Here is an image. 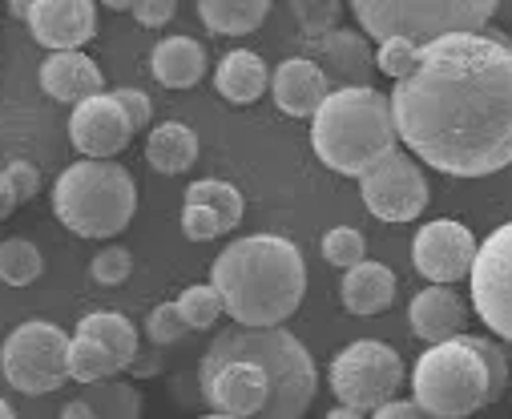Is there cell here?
I'll return each instance as SVG.
<instances>
[{
	"instance_id": "obj_1",
	"label": "cell",
	"mask_w": 512,
	"mask_h": 419,
	"mask_svg": "<svg viewBox=\"0 0 512 419\" xmlns=\"http://www.w3.org/2000/svg\"><path fill=\"white\" fill-rule=\"evenodd\" d=\"M400 142L440 174L488 178L512 166V45L496 33L432 41L396 85Z\"/></svg>"
},
{
	"instance_id": "obj_2",
	"label": "cell",
	"mask_w": 512,
	"mask_h": 419,
	"mask_svg": "<svg viewBox=\"0 0 512 419\" xmlns=\"http://www.w3.org/2000/svg\"><path fill=\"white\" fill-rule=\"evenodd\" d=\"M210 287L238 327H283L307 295V262L283 234H250L214 258Z\"/></svg>"
},
{
	"instance_id": "obj_3",
	"label": "cell",
	"mask_w": 512,
	"mask_h": 419,
	"mask_svg": "<svg viewBox=\"0 0 512 419\" xmlns=\"http://www.w3.org/2000/svg\"><path fill=\"white\" fill-rule=\"evenodd\" d=\"M396 142L400 133L392 117V97H383L371 85L335 89L311 121L315 158L343 178L371 174L383 158L396 154Z\"/></svg>"
},
{
	"instance_id": "obj_4",
	"label": "cell",
	"mask_w": 512,
	"mask_h": 419,
	"mask_svg": "<svg viewBox=\"0 0 512 419\" xmlns=\"http://www.w3.org/2000/svg\"><path fill=\"white\" fill-rule=\"evenodd\" d=\"M206 355L210 359H250L271 375L275 395H271V407L263 411V419H303V411L315 399V387H319L315 359L287 327H230L210 343Z\"/></svg>"
},
{
	"instance_id": "obj_5",
	"label": "cell",
	"mask_w": 512,
	"mask_h": 419,
	"mask_svg": "<svg viewBox=\"0 0 512 419\" xmlns=\"http://www.w3.org/2000/svg\"><path fill=\"white\" fill-rule=\"evenodd\" d=\"M138 186L117 162H73L53 186V214L65 230L105 242L134 222Z\"/></svg>"
},
{
	"instance_id": "obj_6",
	"label": "cell",
	"mask_w": 512,
	"mask_h": 419,
	"mask_svg": "<svg viewBox=\"0 0 512 419\" xmlns=\"http://www.w3.org/2000/svg\"><path fill=\"white\" fill-rule=\"evenodd\" d=\"M351 13L379 45L404 37L428 49L432 41L456 33H480L496 17V5L492 0H355Z\"/></svg>"
},
{
	"instance_id": "obj_7",
	"label": "cell",
	"mask_w": 512,
	"mask_h": 419,
	"mask_svg": "<svg viewBox=\"0 0 512 419\" xmlns=\"http://www.w3.org/2000/svg\"><path fill=\"white\" fill-rule=\"evenodd\" d=\"M416 403L436 419H464L488 403V367L464 339L436 343L416 359L412 371Z\"/></svg>"
},
{
	"instance_id": "obj_8",
	"label": "cell",
	"mask_w": 512,
	"mask_h": 419,
	"mask_svg": "<svg viewBox=\"0 0 512 419\" xmlns=\"http://www.w3.org/2000/svg\"><path fill=\"white\" fill-rule=\"evenodd\" d=\"M404 387V359L396 347L359 339L331 359V391L351 411H379Z\"/></svg>"
},
{
	"instance_id": "obj_9",
	"label": "cell",
	"mask_w": 512,
	"mask_h": 419,
	"mask_svg": "<svg viewBox=\"0 0 512 419\" xmlns=\"http://www.w3.org/2000/svg\"><path fill=\"white\" fill-rule=\"evenodd\" d=\"M69 343L57 323L29 319L0 347V371L21 395H49L69 379Z\"/></svg>"
},
{
	"instance_id": "obj_10",
	"label": "cell",
	"mask_w": 512,
	"mask_h": 419,
	"mask_svg": "<svg viewBox=\"0 0 512 419\" xmlns=\"http://www.w3.org/2000/svg\"><path fill=\"white\" fill-rule=\"evenodd\" d=\"M472 307L484 327L512 343V222L496 226L476 254L472 266Z\"/></svg>"
},
{
	"instance_id": "obj_11",
	"label": "cell",
	"mask_w": 512,
	"mask_h": 419,
	"mask_svg": "<svg viewBox=\"0 0 512 419\" xmlns=\"http://www.w3.org/2000/svg\"><path fill=\"white\" fill-rule=\"evenodd\" d=\"M198 383H202V395L214 407V415H234V419H263V411L271 407V395H275L271 375L250 359L202 355Z\"/></svg>"
},
{
	"instance_id": "obj_12",
	"label": "cell",
	"mask_w": 512,
	"mask_h": 419,
	"mask_svg": "<svg viewBox=\"0 0 512 419\" xmlns=\"http://www.w3.org/2000/svg\"><path fill=\"white\" fill-rule=\"evenodd\" d=\"M359 194L379 222H416L428 210V178L404 150L388 154L371 174H363Z\"/></svg>"
},
{
	"instance_id": "obj_13",
	"label": "cell",
	"mask_w": 512,
	"mask_h": 419,
	"mask_svg": "<svg viewBox=\"0 0 512 419\" xmlns=\"http://www.w3.org/2000/svg\"><path fill=\"white\" fill-rule=\"evenodd\" d=\"M476 254H480L476 234L468 226L452 222V218L428 222L412 238V266L428 278L432 287H452V283H460V278H472Z\"/></svg>"
},
{
	"instance_id": "obj_14",
	"label": "cell",
	"mask_w": 512,
	"mask_h": 419,
	"mask_svg": "<svg viewBox=\"0 0 512 419\" xmlns=\"http://www.w3.org/2000/svg\"><path fill=\"white\" fill-rule=\"evenodd\" d=\"M130 137H134V121L125 117L113 93L81 101L69 117V142L77 154H85V162H113L130 146Z\"/></svg>"
},
{
	"instance_id": "obj_15",
	"label": "cell",
	"mask_w": 512,
	"mask_h": 419,
	"mask_svg": "<svg viewBox=\"0 0 512 419\" xmlns=\"http://www.w3.org/2000/svg\"><path fill=\"white\" fill-rule=\"evenodd\" d=\"M25 25L37 45L53 53H77L97 37V5L93 0H29Z\"/></svg>"
},
{
	"instance_id": "obj_16",
	"label": "cell",
	"mask_w": 512,
	"mask_h": 419,
	"mask_svg": "<svg viewBox=\"0 0 512 419\" xmlns=\"http://www.w3.org/2000/svg\"><path fill=\"white\" fill-rule=\"evenodd\" d=\"M271 93L287 117H311L315 121V113L323 109V101L335 89H331L323 65H315L311 57H291L271 73Z\"/></svg>"
},
{
	"instance_id": "obj_17",
	"label": "cell",
	"mask_w": 512,
	"mask_h": 419,
	"mask_svg": "<svg viewBox=\"0 0 512 419\" xmlns=\"http://www.w3.org/2000/svg\"><path fill=\"white\" fill-rule=\"evenodd\" d=\"M41 89L61 105H81L89 97L105 93V77L89 53H49L41 65Z\"/></svg>"
},
{
	"instance_id": "obj_18",
	"label": "cell",
	"mask_w": 512,
	"mask_h": 419,
	"mask_svg": "<svg viewBox=\"0 0 512 419\" xmlns=\"http://www.w3.org/2000/svg\"><path fill=\"white\" fill-rule=\"evenodd\" d=\"M408 323L420 339H428L432 347L436 343H452L464 335V323H468V307L460 303V295L452 287H428L412 299L408 307Z\"/></svg>"
},
{
	"instance_id": "obj_19",
	"label": "cell",
	"mask_w": 512,
	"mask_h": 419,
	"mask_svg": "<svg viewBox=\"0 0 512 419\" xmlns=\"http://www.w3.org/2000/svg\"><path fill=\"white\" fill-rule=\"evenodd\" d=\"M339 295L351 315H383L396 303V274L383 262H359L343 274Z\"/></svg>"
},
{
	"instance_id": "obj_20",
	"label": "cell",
	"mask_w": 512,
	"mask_h": 419,
	"mask_svg": "<svg viewBox=\"0 0 512 419\" xmlns=\"http://www.w3.org/2000/svg\"><path fill=\"white\" fill-rule=\"evenodd\" d=\"M271 77H267V65L259 53H250V49H230L218 69H214V89L234 101V105H250V101H259L267 93Z\"/></svg>"
},
{
	"instance_id": "obj_21",
	"label": "cell",
	"mask_w": 512,
	"mask_h": 419,
	"mask_svg": "<svg viewBox=\"0 0 512 419\" xmlns=\"http://www.w3.org/2000/svg\"><path fill=\"white\" fill-rule=\"evenodd\" d=\"M150 69L166 89H194L206 73V49L194 37H166L154 45Z\"/></svg>"
},
{
	"instance_id": "obj_22",
	"label": "cell",
	"mask_w": 512,
	"mask_h": 419,
	"mask_svg": "<svg viewBox=\"0 0 512 419\" xmlns=\"http://www.w3.org/2000/svg\"><path fill=\"white\" fill-rule=\"evenodd\" d=\"M146 162L158 174H186L198 162V133L182 121L154 125L146 137Z\"/></svg>"
},
{
	"instance_id": "obj_23",
	"label": "cell",
	"mask_w": 512,
	"mask_h": 419,
	"mask_svg": "<svg viewBox=\"0 0 512 419\" xmlns=\"http://www.w3.org/2000/svg\"><path fill=\"white\" fill-rule=\"evenodd\" d=\"M198 17L218 37H242L271 17V5L267 0H198Z\"/></svg>"
},
{
	"instance_id": "obj_24",
	"label": "cell",
	"mask_w": 512,
	"mask_h": 419,
	"mask_svg": "<svg viewBox=\"0 0 512 419\" xmlns=\"http://www.w3.org/2000/svg\"><path fill=\"white\" fill-rule=\"evenodd\" d=\"M77 335L101 343V347L121 363V371L138 363V331H134L130 319L117 315V311H93V315H85V319L77 323Z\"/></svg>"
},
{
	"instance_id": "obj_25",
	"label": "cell",
	"mask_w": 512,
	"mask_h": 419,
	"mask_svg": "<svg viewBox=\"0 0 512 419\" xmlns=\"http://www.w3.org/2000/svg\"><path fill=\"white\" fill-rule=\"evenodd\" d=\"M315 49L323 53V61L331 65V73H335L339 81H351V85H363V81H367V73H371V53H367L363 37L335 29L331 37L315 41Z\"/></svg>"
},
{
	"instance_id": "obj_26",
	"label": "cell",
	"mask_w": 512,
	"mask_h": 419,
	"mask_svg": "<svg viewBox=\"0 0 512 419\" xmlns=\"http://www.w3.org/2000/svg\"><path fill=\"white\" fill-rule=\"evenodd\" d=\"M81 403L89 407L93 419H138L142 415V395L138 387L130 383H117V379H105V383H89Z\"/></svg>"
},
{
	"instance_id": "obj_27",
	"label": "cell",
	"mask_w": 512,
	"mask_h": 419,
	"mask_svg": "<svg viewBox=\"0 0 512 419\" xmlns=\"http://www.w3.org/2000/svg\"><path fill=\"white\" fill-rule=\"evenodd\" d=\"M45 270L41 250L29 238H5L0 242V283L5 287H29Z\"/></svg>"
},
{
	"instance_id": "obj_28",
	"label": "cell",
	"mask_w": 512,
	"mask_h": 419,
	"mask_svg": "<svg viewBox=\"0 0 512 419\" xmlns=\"http://www.w3.org/2000/svg\"><path fill=\"white\" fill-rule=\"evenodd\" d=\"M121 371V363L101 347V343H93V339H81V335H73V343H69V379H77V383H105V379H113Z\"/></svg>"
},
{
	"instance_id": "obj_29",
	"label": "cell",
	"mask_w": 512,
	"mask_h": 419,
	"mask_svg": "<svg viewBox=\"0 0 512 419\" xmlns=\"http://www.w3.org/2000/svg\"><path fill=\"white\" fill-rule=\"evenodd\" d=\"M186 206H206L214 210L226 230H234L242 222V194L230 186V182H218V178H202V182H190L186 186Z\"/></svg>"
},
{
	"instance_id": "obj_30",
	"label": "cell",
	"mask_w": 512,
	"mask_h": 419,
	"mask_svg": "<svg viewBox=\"0 0 512 419\" xmlns=\"http://www.w3.org/2000/svg\"><path fill=\"white\" fill-rule=\"evenodd\" d=\"M178 311H182V319H186L190 331H210L226 307H222V295L206 283V287H186L178 295Z\"/></svg>"
},
{
	"instance_id": "obj_31",
	"label": "cell",
	"mask_w": 512,
	"mask_h": 419,
	"mask_svg": "<svg viewBox=\"0 0 512 419\" xmlns=\"http://www.w3.org/2000/svg\"><path fill=\"white\" fill-rule=\"evenodd\" d=\"M323 258L339 270H351V266L367 262V238L351 226H335V230L323 234Z\"/></svg>"
},
{
	"instance_id": "obj_32",
	"label": "cell",
	"mask_w": 512,
	"mask_h": 419,
	"mask_svg": "<svg viewBox=\"0 0 512 419\" xmlns=\"http://www.w3.org/2000/svg\"><path fill=\"white\" fill-rule=\"evenodd\" d=\"M420 57H424V49H420V45H412V41H404V37L383 41V45L375 49V65H379V73L396 77V85H400V81H408V77L420 69Z\"/></svg>"
},
{
	"instance_id": "obj_33",
	"label": "cell",
	"mask_w": 512,
	"mask_h": 419,
	"mask_svg": "<svg viewBox=\"0 0 512 419\" xmlns=\"http://www.w3.org/2000/svg\"><path fill=\"white\" fill-rule=\"evenodd\" d=\"M130 270H134V254L125 246H101L89 262L93 283H101V287H121L125 278H130Z\"/></svg>"
},
{
	"instance_id": "obj_34",
	"label": "cell",
	"mask_w": 512,
	"mask_h": 419,
	"mask_svg": "<svg viewBox=\"0 0 512 419\" xmlns=\"http://www.w3.org/2000/svg\"><path fill=\"white\" fill-rule=\"evenodd\" d=\"M291 13L299 17V29H303L307 37L323 41V37H331V33H335V17H339L343 9L335 5V0H319V5H311V0H295Z\"/></svg>"
},
{
	"instance_id": "obj_35",
	"label": "cell",
	"mask_w": 512,
	"mask_h": 419,
	"mask_svg": "<svg viewBox=\"0 0 512 419\" xmlns=\"http://www.w3.org/2000/svg\"><path fill=\"white\" fill-rule=\"evenodd\" d=\"M468 347H476L480 351V359H484V367H488V403L492 399H500L504 395V387H508V355L492 343V339H484V335H460Z\"/></svg>"
},
{
	"instance_id": "obj_36",
	"label": "cell",
	"mask_w": 512,
	"mask_h": 419,
	"mask_svg": "<svg viewBox=\"0 0 512 419\" xmlns=\"http://www.w3.org/2000/svg\"><path fill=\"white\" fill-rule=\"evenodd\" d=\"M186 331H190V327H186V319H182L178 303H162V307H154V311H150V319H146V335H150L158 347L178 343Z\"/></svg>"
},
{
	"instance_id": "obj_37",
	"label": "cell",
	"mask_w": 512,
	"mask_h": 419,
	"mask_svg": "<svg viewBox=\"0 0 512 419\" xmlns=\"http://www.w3.org/2000/svg\"><path fill=\"white\" fill-rule=\"evenodd\" d=\"M109 9L134 13L138 25H146V29H162V25L174 21V13H178L174 0H109Z\"/></svg>"
},
{
	"instance_id": "obj_38",
	"label": "cell",
	"mask_w": 512,
	"mask_h": 419,
	"mask_svg": "<svg viewBox=\"0 0 512 419\" xmlns=\"http://www.w3.org/2000/svg\"><path fill=\"white\" fill-rule=\"evenodd\" d=\"M182 230H186V238H194V242H210V238H218V234H230L226 222H222L214 210H206V206H186V210H182Z\"/></svg>"
},
{
	"instance_id": "obj_39",
	"label": "cell",
	"mask_w": 512,
	"mask_h": 419,
	"mask_svg": "<svg viewBox=\"0 0 512 419\" xmlns=\"http://www.w3.org/2000/svg\"><path fill=\"white\" fill-rule=\"evenodd\" d=\"M5 174H9V186H13V194H17V202H29V198H37L41 194V174H37V166L33 162H9L5 166Z\"/></svg>"
},
{
	"instance_id": "obj_40",
	"label": "cell",
	"mask_w": 512,
	"mask_h": 419,
	"mask_svg": "<svg viewBox=\"0 0 512 419\" xmlns=\"http://www.w3.org/2000/svg\"><path fill=\"white\" fill-rule=\"evenodd\" d=\"M113 97H117V105L125 109V117L134 121V129H146L150 125V97L142 93V89H113Z\"/></svg>"
},
{
	"instance_id": "obj_41",
	"label": "cell",
	"mask_w": 512,
	"mask_h": 419,
	"mask_svg": "<svg viewBox=\"0 0 512 419\" xmlns=\"http://www.w3.org/2000/svg\"><path fill=\"white\" fill-rule=\"evenodd\" d=\"M371 419H436V415H428L416 399H392L388 407H379Z\"/></svg>"
},
{
	"instance_id": "obj_42",
	"label": "cell",
	"mask_w": 512,
	"mask_h": 419,
	"mask_svg": "<svg viewBox=\"0 0 512 419\" xmlns=\"http://www.w3.org/2000/svg\"><path fill=\"white\" fill-rule=\"evenodd\" d=\"M21 202H17V194H13V186H9V174L0 170V222H5L13 210H17Z\"/></svg>"
},
{
	"instance_id": "obj_43",
	"label": "cell",
	"mask_w": 512,
	"mask_h": 419,
	"mask_svg": "<svg viewBox=\"0 0 512 419\" xmlns=\"http://www.w3.org/2000/svg\"><path fill=\"white\" fill-rule=\"evenodd\" d=\"M61 419H93V415H89V407H85L81 399H73V403H65V411H61Z\"/></svg>"
},
{
	"instance_id": "obj_44",
	"label": "cell",
	"mask_w": 512,
	"mask_h": 419,
	"mask_svg": "<svg viewBox=\"0 0 512 419\" xmlns=\"http://www.w3.org/2000/svg\"><path fill=\"white\" fill-rule=\"evenodd\" d=\"M327 419H363V411H351V407H335V411H327Z\"/></svg>"
},
{
	"instance_id": "obj_45",
	"label": "cell",
	"mask_w": 512,
	"mask_h": 419,
	"mask_svg": "<svg viewBox=\"0 0 512 419\" xmlns=\"http://www.w3.org/2000/svg\"><path fill=\"white\" fill-rule=\"evenodd\" d=\"M0 419H17V411H13L5 399H0Z\"/></svg>"
},
{
	"instance_id": "obj_46",
	"label": "cell",
	"mask_w": 512,
	"mask_h": 419,
	"mask_svg": "<svg viewBox=\"0 0 512 419\" xmlns=\"http://www.w3.org/2000/svg\"><path fill=\"white\" fill-rule=\"evenodd\" d=\"M198 419H234V415H198Z\"/></svg>"
}]
</instances>
